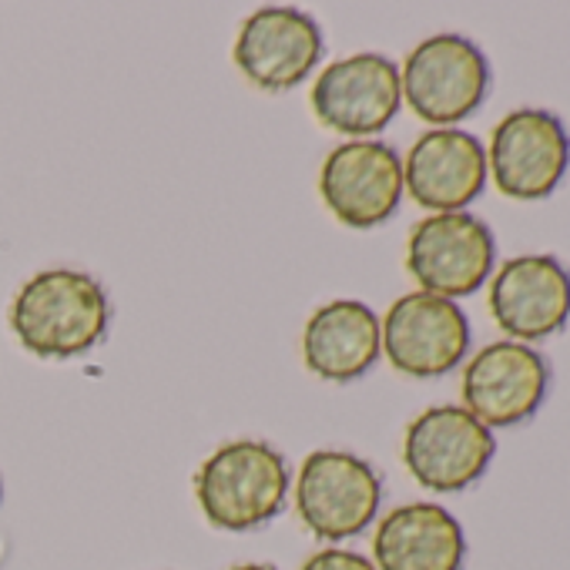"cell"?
I'll return each instance as SVG.
<instances>
[{"label": "cell", "mask_w": 570, "mask_h": 570, "mask_svg": "<svg viewBox=\"0 0 570 570\" xmlns=\"http://www.w3.org/2000/svg\"><path fill=\"white\" fill-rule=\"evenodd\" d=\"M111 323L101 282L78 268H48L21 285L11 303L18 343L41 360H71L95 350Z\"/></svg>", "instance_id": "1"}, {"label": "cell", "mask_w": 570, "mask_h": 570, "mask_svg": "<svg viewBox=\"0 0 570 570\" xmlns=\"http://www.w3.org/2000/svg\"><path fill=\"white\" fill-rule=\"evenodd\" d=\"M289 497V466L265 440H232L195 473V500L218 530H255Z\"/></svg>", "instance_id": "2"}, {"label": "cell", "mask_w": 570, "mask_h": 570, "mask_svg": "<svg viewBox=\"0 0 570 570\" xmlns=\"http://www.w3.org/2000/svg\"><path fill=\"white\" fill-rule=\"evenodd\" d=\"M403 101L426 125L466 121L490 91V65L483 51L460 35H436L416 45L400 68Z\"/></svg>", "instance_id": "3"}, {"label": "cell", "mask_w": 570, "mask_h": 570, "mask_svg": "<svg viewBox=\"0 0 570 570\" xmlns=\"http://www.w3.org/2000/svg\"><path fill=\"white\" fill-rule=\"evenodd\" d=\"M497 265V242L473 212H443L423 218L406 242V268L420 293L440 299L473 296L490 282Z\"/></svg>", "instance_id": "4"}, {"label": "cell", "mask_w": 570, "mask_h": 570, "mask_svg": "<svg viewBox=\"0 0 570 570\" xmlns=\"http://www.w3.org/2000/svg\"><path fill=\"white\" fill-rule=\"evenodd\" d=\"M296 513L320 540H350L363 533L383 503L380 473L356 453L316 450L296 476Z\"/></svg>", "instance_id": "5"}, {"label": "cell", "mask_w": 570, "mask_h": 570, "mask_svg": "<svg viewBox=\"0 0 570 570\" xmlns=\"http://www.w3.org/2000/svg\"><path fill=\"white\" fill-rule=\"evenodd\" d=\"M497 436L463 406L423 410L403 436V463L413 480L433 493L473 487L493 463Z\"/></svg>", "instance_id": "6"}, {"label": "cell", "mask_w": 570, "mask_h": 570, "mask_svg": "<svg viewBox=\"0 0 570 570\" xmlns=\"http://www.w3.org/2000/svg\"><path fill=\"white\" fill-rule=\"evenodd\" d=\"M570 165V135L553 111H510L490 138L487 171L500 195L513 202H540L553 195Z\"/></svg>", "instance_id": "7"}, {"label": "cell", "mask_w": 570, "mask_h": 570, "mask_svg": "<svg viewBox=\"0 0 570 570\" xmlns=\"http://www.w3.org/2000/svg\"><path fill=\"white\" fill-rule=\"evenodd\" d=\"M383 353L396 373L413 380H433L456 370L470 353V320L453 299L430 293L400 296L383 323Z\"/></svg>", "instance_id": "8"}, {"label": "cell", "mask_w": 570, "mask_h": 570, "mask_svg": "<svg viewBox=\"0 0 570 570\" xmlns=\"http://www.w3.org/2000/svg\"><path fill=\"white\" fill-rule=\"evenodd\" d=\"M463 410L483 426L503 430L537 416L550 393V366L540 350L513 340L483 346L463 366Z\"/></svg>", "instance_id": "9"}, {"label": "cell", "mask_w": 570, "mask_h": 570, "mask_svg": "<svg viewBox=\"0 0 570 570\" xmlns=\"http://www.w3.org/2000/svg\"><path fill=\"white\" fill-rule=\"evenodd\" d=\"M320 195L346 228H376L390 222L403 202V161L383 141H343L320 168Z\"/></svg>", "instance_id": "10"}, {"label": "cell", "mask_w": 570, "mask_h": 570, "mask_svg": "<svg viewBox=\"0 0 570 570\" xmlns=\"http://www.w3.org/2000/svg\"><path fill=\"white\" fill-rule=\"evenodd\" d=\"M493 323L513 343H537L570 323V268L553 255H513L490 275Z\"/></svg>", "instance_id": "11"}, {"label": "cell", "mask_w": 570, "mask_h": 570, "mask_svg": "<svg viewBox=\"0 0 570 570\" xmlns=\"http://www.w3.org/2000/svg\"><path fill=\"white\" fill-rule=\"evenodd\" d=\"M232 58L258 91H293L323 58V31L296 8H258L245 18Z\"/></svg>", "instance_id": "12"}, {"label": "cell", "mask_w": 570, "mask_h": 570, "mask_svg": "<svg viewBox=\"0 0 570 570\" xmlns=\"http://www.w3.org/2000/svg\"><path fill=\"white\" fill-rule=\"evenodd\" d=\"M309 101L320 125L350 135L353 141L376 135L403 105L400 68L383 55H353L333 61L326 71H320Z\"/></svg>", "instance_id": "13"}, {"label": "cell", "mask_w": 570, "mask_h": 570, "mask_svg": "<svg viewBox=\"0 0 570 570\" xmlns=\"http://www.w3.org/2000/svg\"><path fill=\"white\" fill-rule=\"evenodd\" d=\"M487 178V148L463 128H430L403 161V191L433 215L466 212Z\"/></svg>", "instance_id": "14"}, {"label": "cell", "mask_w": 570, "mask_h": 570, "mask_svg": "<svg viewBox=\"0 0 570 570\" xmlns=\"http://www.w3.org/2000/svg\"><path fill=\"white\" fill-rule=\"evenodd\" d=\"M466 533L460 520L430 500L390 510L373 533L376 570H463Z\"/></svg>", "instance_id": "15"}, {"label": "cell", "mask_w": 570, "mask_h": 570, "mask_svg": "<svg viewBox=\"0 0 570 570\" xmlns=\"http://www.w3.org/2000/svg\"><path fill=\"white\" fill-rule=\"evenodd\" d=\"M383 353L380 316L356 299L320 306L303 330V360L326 383H353L366 376Z\"/></svg>", "instance_id": "16"}, {"label": "cell", "mask_w": 570, "mask_h": 570, "mask_svg": "<svg viewBox=\"0 0 570 570\" xmlns=\"http://www.w3.org/2000/svg\"><path fill=\"white\" fill-rule=\"evenodd\" d=\"M303 570H376L370 557L356 553V550H346V547H326L320 553H313Z\"/></svg>", "instance_id": "17"}, {"label": "cell", "mask_w": 570, "mask_h": 570, "mask_svg": "<svg viewBox=\"0 0 570 570\" xmlns=\"http://www.w3.org/2000/svg\"><path fill=\"white\" fill-rule=\"evenodd\" d=\"M228 570H278L272 563H238V567H228Z\"/></svg>", "instance_id": "18"}, {"label": "cell", "mask_w": 570, "mask_h": 570, "mask_svg": "<svg viewBox=\"0 0 570 570\" xmlns=\"http://www.w3.org/2000/svg\"><path fill=\"white\" fill-rule=\"evenodd\" d=\"M0 500H4V483H0Z\"/></svg>", "instance_id": "19"}]
</instances>
